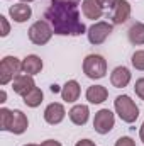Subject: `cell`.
<instances>
[{
  "mask_svg": "<svg viewBox=\"0 0 144 146\" xmlns=\"http://www.w3.org/2000/svg\"><path fill=\"white\" fill-rule=\"evenodd\" d=\"M78 0H51L44 12L54 34L59 36H80L87 31L80 19Z\"/></svg>",
  "mask_w": 144,
  "mask_h": 146,
  "instance_id": "cell-1",
  "label": "cell"
},
{
  "mask_svg": "<svg viewBox=\"0 0 144 146\" xmlns=\"http://www.w3.org/2000/svg\"><path fill=\"white\" fill-rule=\"evenodd\" d=\"M114 107H115V112L119 114V117L127 124L136 122L139 117V107L129 95H119L114 100Z\"/></svg>",
  "mask_w": 144,
  "mask_h": 146,
  "instance_id": "cell-2",
  "label": "cell"
},
{
  "mask_svg": "<svg viewBox=\"0 0 144 146\" xmlns=\"http://www.w3.org/2000/svg\"><path fill=\"white\" fill-rule=\"evenodd\" d=\"M83 73L92 80L104 78L107 75V61H105V58L100 56V54H88L83 60Z\"/></svg>",
  "mask_w": 144,
  "mask_h": 146,
  "instance_id": "cell-3",
  "label": "cell"
},
{
  "mask_svg": "<svg viewBox=\"0 0 144 146\" xmlns=\"http://www.w3.org/2000/svg\"><path fill=\"white\" fill-rule=\"evenodd\" d=\"M22 72V61L15 56H5L0 61V85H7Z\"/></svg>",
  "mask_w": 144,
  "mask_h": 146,
  "instance_id": "cell-4",
  "label": "cell"
},
{
  "mask_svg": "<svg viewBox=\"0 0 144 146\" xmlns=\"http://www.w3.org/2000/svg\"><path fill=\"white\" fill-rule=\"evenodd\" d=\"M51 37H53V27L46 21H37L29 27V39L31 42H34L37 46L49 42Z\"/></svg>",
  "mask_w": 144,
  "mask_h": 146,
  "instance_id": "cell-5",
  "label": "cell"
},
{
  "mask_svg": "<svg viewBox=\"0 0 144 146\" xmlns=\"http://www.w3.org/2000/svg\"><path fill=\"white\" fill-rule=\"evenodd\" d=\"M114 124H115V117H114V112L108 109H102L98 110L93 117V127L98 134H108L112 129H114Z\"/></svg>",
  "mask_w": 144,
  "mask_h": 146,
  "instance_id": "cell-6",
  "label": "cell"
},
{
  "mask_svg": "<svg viewBox=\"0 0 144 146\" xmlns=\"http://www.w3.org/2000/svg\"><path fill=\"white\" fill-rule=\"evenodd\" d=\"M110 33H112V24H108L105 21H98L93 26H90L87 34H88V41L97 46V44L105 42V39L110 36Z\"/></svg>",
  "mask_w": 144,
  "mask_h": 146,
  "instance_id": "cell-7",
  "label": "cell"
},
{
  "mask_svg": "<svg viewBox=\"0 0 144 146\" xmlns=\"http://www.w3.org/2000/svg\"><path fill=\"white\" fill-rule=\"evenodd\" d=\"M34 87H36L34 78H32L31 75H26V73H20V75H17V76L12 80V88H14V92H15L17 95H20V97L27 95Z\"/></svg>",
  "mask_w": 144,
  "mask_h": 146,
  "instance_id": "cell-8",
  "label": "cell"
},
{
  "mask_svg": "<svg viewBox=\"0 0 144 146\" xmlns=\"http://www.w3.org/2000/svg\"><path fill=\"white\" fill-rule=\"evenodd\" d=\"M65 115H66V110L63 107V104H58V102L49 104V106L46 107V110H44V121H46L48 124H51V126L59 124V122L65 119Z\"/></svg>",
  "mask_w": 144,
  "mask_h": 146,
  "instance_id": "cell-9",
  "label": "cell"
},
{
  "mask_svg": "<svg viewBox=\"0 0 144 146\" xmlns=\"http://www.w3.org/2000/svg\"><path fill=\"white\" fill-rule=\"evenodd\" d=\"M131 17V3L127 0H117L112 12V24H124Z\"/></svg>",
  "mask_w": 144,
  "mask_h": 146,
  "instance_id": "cell-10",
  "label": "cell"
},
{
  "mask_svg": "<svg viewBox=\"0 0 144 146\" xmlns=\"http://www.w3.org/2000/svg\"><path fill=\"white\" fill-rule=\"evenodd\" d=\"M131 78H132V75L129 72V68H126V66H117V68L112 72V75H110V83H112L115 88H124V87L129 85Z\"/></svg>",
  "mask_w": 144,
  "mask_h": 146,
  "instance_id": "cell-11",
  "label": "cell"
},
{
  "mask_svg": "<svg viewBox=\"0 0 144 146\" xmlns=\"http://www.w3.org/2000/svg\"><path fill=\"white\" fill-rule=\"evenodd\" d=\"M9 15L15 22H26L27 19H31L32 9H31V5H26L24 2H20V3H15L9 9Z\"/></svg>",
  "mask_w": 144,
  "mask_h": 146,
  "instance_id": "cell-12",
  "label": "cell"
},
{
  "mask_svg": "<svg viewBox=\"0 0 144 146\" xmlns=\"http://www.w3.org/2000/svg\"><path fill=\"white\" fill-rule=\"evenodd\" d=\"M68 115H70V119H71L73 124H76V126H85L87 121H88V117H90V109H88V106L78 104V106H73L71 109H70Z\"/></svg>",
  "mask_w": 144,
  "mask_h": 146,
  "instance_id": "cell-13",
  "label": "cell"
},
{
  "mask_svg": "<svg viewBox=\"0 0 144 146\" xmlns=\"http://www.w3.org/2000/svg\"><path fill=\"white\" fill-rule=\"evenodd\" d=\"M41 70H42V60L37 54H29L22 60V73L34 76L41 73Z\"/></svg>",
  "mask_w": 144,
  "mask_h": 146,
  "instance_id": "cell-14",
  "label": "cell"
},
{
  "mask_svg": "<svg viewBox=\"0 0 144 146\" xmlns=\"http://www.w3.org/2000/svg\"><path fill=\"white\" fill-rule=\"evenodd\" d=\"M80 83L76 82V80H70V82H66L63 87H61V97H63V100L65 102H76L78 100V97H80Z\"/></svg>",
  "mask_w": 144,
  "mask_h": 146,
  "instance_id": "cell-15",
  "label": "cell"
},
{
  "mask_svg": "<svg viewBox=\"0 0 144 146\" xmlns=\"http://www.w3.org/2000/svg\"><path fill=\"white\" fill-rule=\"evenodd\" d=\"M108 97V90L104 85H92L87 88V100L90 104H102Z\"/></svg>",
  "mask_w": 144,
  "mask_h": 146,
  "instance_id": "cell-16",
  "label": "cell"
},
{
  "mask_svg": "<svg viewBox=\"0 0 144 146\" xmlns=\"http://www.w3.org/2000/svg\"><path fill=\"white\" fill-rule=\"evenodd\" d=\"M81 10H83V15L87 19H100L102 14H104V9L97 3V0H83L81 2Z\"/></svg>",
  "mask_w": 144,
  "mask_h": 146,
  "instance_id": "cell-17",
  "label": "cell"
},
{
  "mask_svg": "<svg viewBox=\"0 0 144 146\" xmlns=\"http://www.w3.org/2000/svg\"><path fill=\"white\" fill-rule=\"evenodd\" d=\"M29 126V121L26 117V114L22 110H14V122H12V127H10V133L14 134H22L26 133Z\"/></svg>",
  "mask_w": 144,
  "mask_h": 146,
  "instance_id": "cell-18",
  "label": "cell"
},
{
  "mask_svg": "<svg viewBox=\"0 0 144 146\" xmlns=\"http://www.w3.org/2000/svg\"><path fill=\"white\" fill-rule=\"evenodd\" d=\"M129 41L134 44V46H139V44H144V24L143 22H136L131 26L129 33Z\"/></svg>",
  "mask_w": 144,
  "mask_h": 146,
  "instance_id": "cell-19",
  "label": "cell"
},
{
  "mask_svg": "<svg viewBox=\"0 0 144 146\" xmlns=\"http://www.w3.org/2000/svg\"><path fill=\"white\" fill-rule=\"evenodd\" d=\"M42 90L41 88H37V87H34L27 95H24L22 99H24V104L27 106V107H37V106H41V102H42Z\"/></svg>",
  "mask_w": 144,
  "mask_h": 146,
  "instance_id": "cell-20",
  "label": "cell"
},
{
  "mask_svg": "<svg viewBox=\"0 0 144 146\" xmlns=\"http://www.w3.org/2000/svg\"><path fill=\"white\" fill-rule=\"evenodd\" d=\"M12 122H14V110L2 107L0 109V129L2 131H10Z\"/></svg>",
  "mask_w": 144,
  "mask_h": 146,
  "instance_id": "cell-21",
  "label": "cell"
},
{
  "mask_svg": "<svg viewBox=\"0 0 144 146\" xmlns=\"http://www.w3.org/2000/svg\"><path fill=\"white\" fill-rule=\"evenodd\" d=\"M131 63H132V66H134L136 70L144 72V51H143V49H139V51H136V53L132 54Z\"/></svg>",
  "mask_w": 144,
  "mask_h": 146,
  "instance_id": "cell-22",
  "label": "cell"
},
{
  "mask_svg": "<svg viewBox=\"0 0 144 146\" xmlns=\"http://www.w3.org/2000/svg\"><path fill=\"white\" fill-rule=\"evenodd\" d=\"M134 90H136V95H137L141 100H144V78H139V80H136Z\"/></svg>",
  "mask_w": 144,
  "mask_h": 146,
  "instance_id": "cell-23",
  "label": "cell"
},
{
  "mask_svg": "<svg viewBox=\"0 0 144 146\" xmlns=\"http://www.w3.org/2000/svg\"><path fill=\"white\" fill-rule=\"evenodd\" d=\"M115 146H136V141L129 136H122L115 141Z\"/></svg>",
  "mask_w": 144,
  "mask_h": 146,
  "instance_id": "cell-24",
  "label": "cell"
},
{
  "mask_svg": "<svg viewBox=\"0 0 144 146\" xmlns=\"http://www.w3.org/2000/svg\"><path fill=\"white\" fill-rule=\"evenodd\" d=\"M0 24H2V33H0V36L2 37L9 36V33H10V26H9V22H7V17H5V15H0Z\"/></svg>",
  "mask_w": 144,
  "mask_h": 146,
  "instance_id": "cell-25",
  "label": "cell"
},
{
  "mask_svg": "<svg viewBox=\"0 0 144 146\" xmlns=\"http://www.w3.org/2000/svg\"><path fill=\"white\" fill-rule=\"evenodd\" d=\"M97 3L102 7V9H114L117 0H97Z\"/></svg>",
  "mask_w": 144,
  "mask_h": 146,
  "instance_id": "cell-26",
  "label": "cell"
},
{
  "mask_svg": "<svg viewBox=\"0 0 144 146\" xmlns=\"http://www.w3.org/2000/svg\"><path fill=\"white\" fill-rule=\"evenodd\" d=\"M39 146H61V143L56 141V139H46V141H42Z\"/></svg>",
  "mask_w": 144,
  "mask_h": 146,
  "instance_id": "cell-27",
  "label": "cell"
},
{
  "mask_svg": "<svg viewBox=\"0 0 144 146\" xmlns=\"http://www.w3.org/2000/svg\"><path fill=\"white\" fill-rule=\"evenodd\" d=\"M75 146H97V145H95L92 139H80Z\"/></svg>",
  "mask_w": 144,
  "mask_h": 146,
  "instance_id": "cell-28",
  "label": "cell"
},
{
  "mask_svg": "<svg viewBox=\"0 0 144 146\" xmlns=\"http://www.w3.org/2000/svg\"><path fill=\"white\" fill-rule=\"evenodd\" d=\"M139 138H141V141L144 143V122H143V126H141V129H139Z\"/></svg>",
  "mask_w": 144,
  "mask_h": 146,
  "instance_id": "cell-29",
  "label": "cell"
},
{
  "mask_svg": "<svg viewBox=\"0 0 144 146\" xmlns=\"http://www.w3.org/2000/svg\"><path fill=\"white\" fill-rule=\"evenodd\" d=\"M0 102H5V99H7V94H5V90H2V94H0Z\"/></svg>",
  "mask_w": 144,
  "mask_h": 146,
  "instance_id": "cell-30",
  "label": "cell"
},
{
  "mask_svg": "<svg viewBox=\"0 0 144 146\" xmlns=\"http://www.w3.org/2000/svg\"><path fill=\"white\" fill-rule=\"evenodd\" d=\"M51 92H54V94H56V92H61V90L58 88V85H51Z\"/></svg>",
  "mask_w": 144,
  "mask_h": 146,
  "instance_id": "cell-31",
  "label": "cell"
},
{
  "mask_svg": "<svg viewBox=\"0 0 144 146\" xmlns=\"http://www.w3.org/2000/svg\"><path fill=\"white\" fill-rule=\"evenodd\" d=\"M24 146H39V145H32V143H31V145H24Z\"/></svg>",
  "mask_w": 144,
  "mask_h": 146,
  "instance_id": "cell-32",
  "label": "cell"
},
{
  "mask_svg": "<svg viewBox=\"0 0 144 146\" xmlns=\"http://www.w3.org/2000/svg\"><path fill=\"white\" fill-rule=\"evenodd\" d=\"M20 2H24V3H26V2H32V0H20Z\"/></svg>",
  "mask_w": 144,
  "mask_h": 146,
  "instance_id": "cell-33",
  "label": "cell"
}]
</instances>
